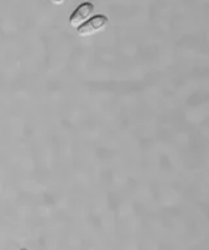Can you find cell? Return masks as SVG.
Returning <instances> with one entry per match:
<instances>
[{"mask_svg": "<svg viewBox=\"0 0 209 250\" xmlns=\"http://www.w3.org/2000/svg\"><path fill=\"white\" fill-rule=\"evenodd\" d=\"M94 11V7H93V4L91 3H84L81 4L77 9H76L70 17V25L73 27H80L83 25L88 19H89V16L93 13Z\"/></svg>", "mask_w": 209, "mask_h": 250, "instance_id": "7a4b0ae2", "label": "cell"}, {"mask_svg": "<svg viewBox=\"0 0 209 250\" xmlns=\"http://www.w3.org/2000/svg\"><path fill=\"white\" fill-rule=\"evenodd\" d=\"M107 17L106 16L98 15L91 19L88 22H84V25L79 27V34L80 35H91L94 33L103 30L107 26Z\"/></svg>", "mask_w": 209, "mask_h": 250, "instance_id": "6da1fadb", "label": "cell"}, {"mask_svg": "<svg viewBox=\"0 0 209 250\" xmlns=\"http://www.w3.org/2000/svg\"><path fill=\"white\" fill-rule=\"evenodd\" d=\"M52 1H54V3H55V4H62L64 1V0H52Z\"/></svg>", "mask_w": 209, "mask_h": 250, "instance_id": "3957f363", "label": "cell"}]
</instances>
